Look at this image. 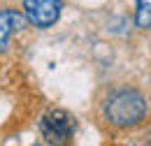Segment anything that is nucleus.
Returning <instances> with one entry per match:
<instances>
[{
	"instance_id": "nucleus-1",
	"label": "nucleus",
	"mask_w": 151,
	"mask_h": 146,
	"mask_svg": "<svg viewBox=\"0 0 151 146\" xmlns=\"http://www.w3.org/2000/svg\"><path fill=\"white\" fill-rule=\"evenodd\" d=\"M147 114V100L137 91H119L109 95L105 104V116L116 128H132Z\"/></svg>"
},
{
	"instance_id": "nucleus-2",
	"label": "nucleus",
	"mask_w": 151,
	"mask_h": 146,
	"mask_svg": "<svg viewBox=\"0 0 151 146\" xmlns=\"http://www.w3.org/2000/svg\"><path fill=\"white\" fill-rule=\"evenodd\" d=\"M40 130L49 144H65L75 135V118L63 109L47 111L40 121Z\"/></svg>"
},
{
	"instance_id": "nucleus-3",
	"label": "nucleus",
	"mask_w": 151,
	"mask_h": 146,
	"mask_svg": "<svg viewBox=\"0 0 151 146\" xmlns=\"http://www.w3.org/2000/svg\"><path fill=\"white\" fill-rule=\"evenodd\" d=\"M63 0H23L26 21L35 28H51L60 19Z\"/></svg>"
},
{
	"instance_id": "nucleus-4",
	"label": "nucleus",
	"mask_w": 151,
	"mask_h": 146,
	"mask_svg": "<svg viewBox=\"0 0 151 146\" xmlns=\"http://www.w3.org/2000/svg\"><path fill=\"white\" fill-rule=\"evenodd\" d=\"M23 26H26L23 14H19L17 9H0V54L7 51L12 35L23 30Z\"/></svg>"
},
{
	"instance_id": "nucleus-5",
	"label": "nucleus",
	"mask_w": 151,
	"mask_h": 146,
	"mask_svg": "<svg viewBox=\"0 0 151 146\" xmlns=\"http://www.w3.org/2000/svg\"><path fill=\"white\" fill-rule=\"evenodd\" d=\"M135 21L139 28H149L151 26V0H137V14Z\"/></svg>"
}]
</instances>
